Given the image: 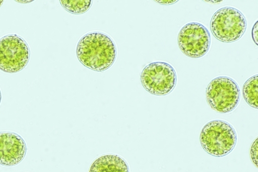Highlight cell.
<instances>
[{
    "instance_id": "2e32d148",
    "label": "cell",
    "mask_w": 258,
    "mask_h": 172,
    "mask_svg": "<svg viewBox=\"0 0 258 172\" xmlns=\"http://www.w3.org/2000/svg\"><path fill=\"white\" fill-rule=\"evenodd\" d=\"M4 1H0V7H1L3 4Z\"/></svg>"
},
{
    "instance_id": "52a82bcc",
    "label": "cell",
    "mask_w": 258,
    "mask_h": 172,
    "mask_svg": "<svg viewBox=\"0 0 258 172\" xmlns=\"http://www.w3.org/2000/svg\"><path fill=\"white\" fill-rule=\"evenodd\" d=\"M178 45L183 53L195 58L204 56L208 52L211 45V36L208 30L203 25L192 23L185 25L180 30Z\"/></svg>"
},
{
    "instance_id": "ba28073f",
    "label": "cell",
    "mask_w": 258,
    "mask_h": 172,
    "mask_svg": "<svg viewBox=\"0 0 258 172\" xmlns=\"http://www.w3.org/2000/svg\"><path fill=\"white\" fill-rule=\"evenodd\" d=\"M27 150L26 142L19 135L0 132V164L12 166L19 164L25 157Z\"/></svg>"
},
{
    "instance_id": "5bb4252c",
    "label": "cell",
    "mask_w": 258,
    "mask_h": 172,
    "mask_svg": "<svg viewBox=\"0 0 258 172\" xmlns=\"http://www.w3.org/2000/svg\"><path fill=\"white\" fill-rule=\"evenodd\" d=\"M156 2L163 5H172L177 2V1H156Z\"/></svg>"
},
{
    "instance_id": "9a60e30c",
    "label": "cell",
    "mask_w": 258,
    "mask_h": 172,
    "mask_svg": "<svg viewBox=\"0 0 258 172\" xmlns=\"http://www.w3.org/2000/svg\"><path fill=\"white\" fill-rule=\"evenodd\" d=\"M2 99V95L1 91H0V104H1Z\"/></svg>"
},
{
    "instance_id": "7a4b0ae2",
    "label": "cell",
    "mask_w": 258,
    "mask_h": 172,
    "mask_svg": "<svg viewBox=\"0 0 258 172\" xmlns=\"http://www.w3.org/2000/svg\"><path fill=\"white\" fill-rule=\"evenodd\" d=\"M200 141L207 153L213 156L221 157L232 151L237 141V135L229 123L214 120L204 127Z\"/></svg>"
},
{
    "instance_id": "30bf717a",
    "label": "cell",
    "mask_w": 258,
    "mask_h": 172,
    "mask_svg": "<svg viewBox=\"0 0 258 172\" xmlns=\"http://www.w3.org/2000/svg\"><path fill=\"white\" fill-rule=\"evenodd\" d=\"M243 94L246 102L253 108L258 109V76L254 75L244 83Z\"/></svg>"
},
{
    "instance_id": "6da1fadb",
    "label": "cell",
    "mask_w": 258,
    "mask_h": 172,
    "mask_svg": "<svg viewBox=\"0 0 258 172\" xmlns=\"http://www.w3.org/2000/svg\"><path fill=\"white\" fill-rule=\"evenodd\" d=\"M116 55V47L113 40L109 36L100 32L84 36L77 48L78 58L83 65L98 72L111 67Z\"/></svg>"
},
{
    "instance_id": "3957f363",
    "label": "cell",
    "mask_w": 258,
    "mask_h": 172,
    "mask_svg": "<svg viewBox=\"0 0 258 172\" xmlns=\"http://www.w3.org/2000/svg\"><path fill=\"white\" fill-rule=\"evenodd\" d=\"M206 96L208 102L213 110L227 114L237 107L241 93L239 85L235 80L229 77L220 76L210 82Z\"/></svg>"
},
{
    "instance_id": "5b68a950",
    "label": "cell",
    "mask_w": 258,
    "mask_h": 172,
    "mask_svg": "<svg viewBox=\"0 0 258 172\" xmlns=\"http://www.w3.org/2000/svg\"><path fill=\"white\" fill-rule=\"evenodd\" d=\"M27 42L20 36L10 34L0 39V70L15 73L23 70L30 59Z\"/></svg>"
},
{
    "instance_id": "8992f818",
    "label": "cell",
    "mask_w": 258,
    "mask_h": 172,
    "mask_svg": "<svg viewBox=\"0 0 258 172\" xmlns=\"http://www.w3.org/2000/svg\"><path fill=\"white\" fill-rule=\"evenodd\" d=\"M141 79L145 90L156 96L170 94L177 81L174 68L167 62L160 61L149 64L143 70Z\"/></svg>"
},
{
    "instance_id": "277c9868",
    "label": "cell",
    "mask_w": 258,
    "mask_h": 172,
    "mask_svg": "<svg viewBox=\"0 0 258 172\" xmlns=\"http://www.w3.org/2000/svg\"><path fill=\"white\" fill-rule=\"evenodd\" d=\"M210 27L213 35L218 40L232 42L239 40L244 35L247 21L240 11L225 7L214 14Z\"/></svg>"
},
{
    "instance_id": "8fae6325",
    "label": "cell",
    "mask_w": 258,
    "mask_h": 172,
    "mask_svg": "<svg viewBox=\"0 0 258 172\" xmlns=\"http://www.w3.org/2000/svg\"><path fill=\"white\" fill-rule=\"evenodd\" d=\"M60 3L63 8L70 13L80 14L84 13L90 9L92 1L67 0V1H60Z\"/></svg>"
},
{
    "instance_id": "4fadbf2b",
    "label": "cell",
    "mask_w": 258,
    "mask_h": 172,
    "mask_svg": "<svg viewBox=\"0 0 258 172\" xmlns=\"http://www.w3.org/2000/svg\"><path fill=\"white\" fill-rule=\"evenodd\" d=\"M258 25H257V21H256V23L254 25L252 30V37L253 41L255 43V44L257 45V40H258Z\"/></svg>"
},
{
    "instance_id": "7c38bea8",
    "label": "cell",
    "mask_w": 258,
    "mask_h": 172,
    "mask_svg": "<svg viewBox=\"0 0 258 172\" xmlns=\"http://www.w3.org/2000/svg\"><path fill=\"white\" fill-rule=\"evenodd\" d=\"M257 138L254 141L250 149V156L253 163L257 166Z\"/></svg>"
},
{
    "instance_id": "9c48e42d",
    "label": "cell",
    "mask_w": 258,
    "mask_h": 172,
    "mask_svg": "<svg viewBox=\"0 0 258 172\" xmlns=\"http://www.w3.org/2000/svg\"><path fill=\"white\" fill-rule=\"evenodd\" d=\"M90 172H129V168L126 161L120 156L105 155L93 162Z\"/></svg>"
}]
</instances>
